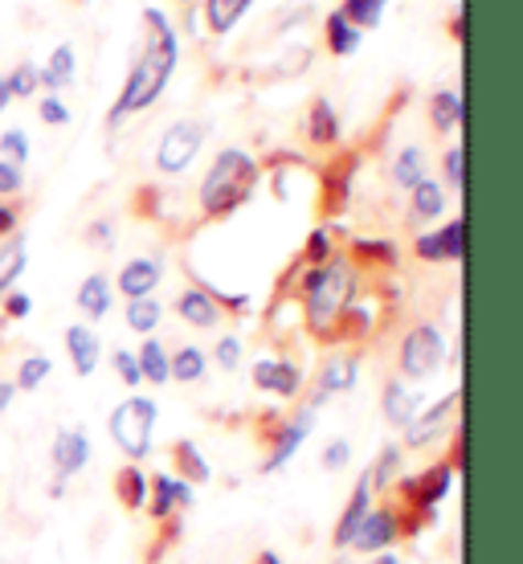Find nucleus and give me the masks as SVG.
I'll list each match as a JSON object with an SVG mask.
<instances>
[{
    "label": "nucleus",
    "mask_w": 523,
    "mask_h": 564,
    "mask_svg": "<svg viewBox=\"0 0 523 564\" xmlns=\"http://www.w3.org/2000/svg\"><path fill=\"white\" fill-rule=\"evenodd\" d=\"M164 324V303L160 299H128V327L135 336H152Z\"/></svg>",
    "instance_id": "nucleus-31"
},
{
    "label": "nucleus",
    "mask_w": 523,
    "mask_h": 564,
    "mask_svg": "<svg viewBox=\"0 0 523 564\" xmlns=\"http://www.w3.org/2000/svg\"><path fill=\"white\" fill-rule=\"evenodd\" d=\"M205 140H209V128L200 119H176L172 128H164V135L156 143V155H152L156 172L160 176H181V172H188L197 164Z\"/></svg>",
    "instance_id": "nucleus-5"
},
{
    "label": "nucleus",
    "mask_w": 523,
    "mask_h": 564,
    "mask_svg": "<svg viewBox=\"0 0 523 564\" xmlns=\"http://www.w3.org/2000/svg\"><path fill=\"white\" fill-rule=\"evenodd\" d=\"M462 115H467V107H462V90H434V99H429V123H434V131H454L462 128Z\"/></svg>",
    "instance_id": "nucleus-26"
},
{
    "label": "nucleus",
    "mask_w": 523,
    "mask_h": 564,
    "mask_svg": "<svg viewBox=\"0 0 523 564\" xmlns=\"http://www.w3.org/2000/svg\"><path fill=\"white\" fill-rule=\"evenodd\" d=\"M42 70V86L50 90V95H62L66 86L78 78V54H74L70 42L54 45V54H50V62L45 66H37Z\"/></svg>",
    "instance_id": "nucleus-21"
},
{
    "label": "nucleus",
    "mask_w": 523,
    "mask_h": 564,
    "mask_svg": "<svg viewBox=\"0 0 523 564\" xmlns=\"http://www.w3.org/2000/svg\"><path fill=\"white\" fill-rule=\"evenodd\" d=\"M50 372H54V360L45 352H33L25 356L21 365H17V389H42L45 381H50Z\"/></svg>",
    "instance_id": "nucleus-36"
},
{
    "label": "nucleus",
    "mask_w": 523,
    "mask_h": 564,
    "mask_svg": "<svg viewBox=\"0 0 523 564\" xmlns=\"http://www.w3.org/2000/svg\"><path fill=\"white\" fill-rule=\"evenodd\" d=\"M438 234H442L446 262H462V258H467V221H462V217H454V221H446Z\"/></svg>",
    "instance_id": "nucleus-40"
},
{
    "label": "nucleus",
    "mask_w": 523,
    "mask_h": 564,
    "mask_svg": "<svg viewBox=\"0 0 523 564\" xmlns=\"http://www.w3.org/2000/svg\"><path fill=\"white\" fill-rule=\"evenodd\" d=\"M176 315L188 327H197V332H209V327L221 324V307H217L209 286H188V291H181L176 295Z\"/></svg>",
    "instance_id": "nucleus-16"
},
{
    "label": "nucleus",
    "mask_w": 523,
    "mask_h": 564,
    "mask_svg": "<svg viewBox=\"0 0 523 564\" xmlns=\"http://www.w3.org/2000/svg\"><path fill=\"white\" fill-rule=\"evenodd\" d=\"M312 425H315V410H303L295 417V422H286V425H279L274 430V446H270V454H266V463H262V470L266 475H274V470H283L291 458L298 454V446L312 437Z\"/></svg>",
    "instance_id": "nucleus-9"
},
{
    "label": "nucleus",
    "mask_w": 523,
    "mask_h": 564,
    "mask_svg": "<svg viewBox=\"0 0 523 564\" xmlns=\"http://www.w3.org/2000/svg\"><path fill=\"white\" fill-rule=\"evenodd\" d=\"M250 4H254V0H205V4H200V13H205V25H209V33H217V37H229V33L238 29L241 17L250 13Z\"/></svg>",
    "instance_id": "nucleus-24"
},
{
    "label": "nucleus",
    "mask_w": 523,
    "mask_h": 564,
    "mask_svg": "<svg viewBox=\"0 0 523 564\" xmlns=\"http://www.w3.org/2000/svg\"><path fill=\"white\" fill-rule=\"evenodd\" d=\"M258 176H262V169H258V160L246 148H221V152L213 155L209 172H205V181L197 188L200 213L209 221L238 213L246 200L254 197Z\"/></svg>",
    "instance_id": "nucleus-3"
},
{
    "label": "nucleus",
    "mask_w": 523,
    "mask_h": 564,
    "mask_svg": "<svg viewBox=\"0 0 523 564\" xmlns=\"http://www.w3.org/2000/svg\"><path fill=\"white\" fill-rule=\"evenodd\" d=\"M111 282L123 299H152V291L164 282V262L160 258H131L119 267V279Z\"/></svg>",
    "instance_id": "nucleus-11"
},
{
    "label": "nucleus",
    "mask_w": 523,
    "mask_h": 564,
    "mask_svg": "<svg viewBox=\"0 0 523 564\" xmlns=\"http://www.w3.org/2000/svg\"><path fill=\"white\" fill-rule=\"evenodd\" d=\"M168 368H172V381L197 384V381H205V372H209V356L200 352L197 344H184V348L172 352Z\"/></svg>",
    "instance_id": "nucleus-30"
},
{
    "label": "nucleus",
    "mask_w": 523,
    "mask_h": 564,
    "mask_svg": "<svg viewBox=\"0 0 523 564\" xmlns=\"http://www.w3.org/2000/svg\"><path fill=\"white\" fill-rule=\"evenodd\" d=\"M324 45H327V54H336V57H348L356 54L360 45H364V33L348 21V17L340 13V9H331L324 21Z\"/></svg>",
    "instance_id": "nucleus-23"
},
{
    "label": "nucleus",
    "mask_w": 523,
    "mask_h": 564,
    "mask_svg": "<svg viewBox=\"0 0 523 564\" xmlns=\"http://www.w3.org/2000/svg\"><path fill=\"white\" fill-rule=\"evenodd\" d=\"M396 466H401V446H384L381 458H377V466L368 470V482H372V491H384V487H393V475H396Z\"/></svg>",
    "instance_id": "nucleus-38"
},
{
    "label": "nucleus",
    "mask_w": 523,
    "mask_h": 564,
    "mask_svg": "<svg viewBox=\"0 0 523 564\" xmlns=\"http://www.w3.org/2000/svg\"><path fill=\"white\" fill-rule=\"evenodd\" d=\"M25 188V169H17L9 160H0V197H17Z\"/></svg>",
    "instance_id": "nucleus-48"
},
{
    "label": "nucleus",
    "mask_w": 523,
    "mask_h": 564,
    "mask_svg": "<svg viewBox=\"0 0 523 564\" xmlns=\"http://www.w3.org/2000/svg\"><path fill=\"white\" fill-rule=\"evenodd\" d=\"M401 377L405 381H429L442 365H446V336L438 324H417L405 332L401 339V352H396Z\"/></svg>",
    "instance_id": "nucleus-6"
},
{
    "label": "nucleus",
    "mask_w": 523,
    "mask_h": 564,
    "mask_svg": "<svg viewBox=\"0 0 523 564\" xmlns=\"http://www.w3.org/2000/svg\"><path fill=\"white\" fill-rule=\"evenodd\" d=\"M241 352H246V348H241V336H233V332H229V336L217 339V348H213V365L226 368V372H233V368L241 365Z\"/></svg>",
    "instance_id": "nucleus-45"
},
{
    "label": "nucleus",
    "mask_w": 523,
    "mask_h": 564,
    "mask_svg": "<svg viewBox=\"0 0 523 564\" xmlns=\"http://www.w3.org/2000/svg\"><path fill=\"white\" fill-rule=\"evenodd\" d=\"M115 495H119V503L128 511H143L148 508V475L135 463H128L115 475Z\"/></svg>",
    "instance_id": "nucleus-28"
},
{
    "label": "nucleus",
    "mask_w": 523,
    "mask_h": 564,
    "mask_svg": "<svg viewBox=\"0 0 523 564\" xmlns=\"http://www.w3.org/2000/svg\"><path fill=\"white\" fill-rule=\"evenodd\" d=\"M454 487V466L450 463H438V466H429V470H422L417 479L405 482V495H410L417 508H425L429 516L438 511V503L450 495Z\"/></svg>",
    "instance_id": "nucleus-13"
},
{
    "label": "nucleus",
    "mask_w": 523,
    "mask_h": 564,
    "mask_svg": "<svg viewBox=\"0 0 523 564\" xmlns=\"http://www.w3.org/2000/svg\"><path fill=\"white\" fill-rule=\"evenodd\" d=\"M254 564H283V556H279V552H258V561Z\"/></svg>",
    "instance_id": "nucleus-56"
},
{
    "label": "nucleus",
    "mask_w": 523,
    "mask_h": 564,
    "mask_svg": "<svg viewBox=\"0 0 523 564\" xmlns=\"http://www.w3.org/2000/svg\"><path fill=\"white\" fill-rule=\"evenodd\" d=\"M0 160H9L17 169H25L29 164V135L21 128H9L0 131Z\"/></svg>",
    "instance_id": "nucleus-41"
},
{
    "label": "nucleus",
    "mask_w": 523,
    "mask_h": 564,
    "mask_svg": "<svg viewBox=\"0 0 523 564\" xmlns=\"http://www.w3.org/2000/svg\"><path fill=\"white\" fill-rule=\"evenodd\" d=\"M50 463H54L57 479H74L90 463V437L83 430H57L54 446H50Z\"/></svg>",
    "instance_id": "nucleus-12"
},
{
    "label": "nucleus",
    "mask_w": 523,
    "mask_h": 564,
    "mask_svg": "<svg viewBox=\"0 0 523 564\" xmlns=\"http://www.w3.org/2000/svg\"><path fill=\"white\" fill-rule=\"evenodd\" d=\"M410 209L417 221H438L442 213H446V184L434 181V176H425L422 184H413Z\"/></svg>",
    "instance_id": "nucleus-25"
},
{
    "label": "nucleus",
    "mask_w": 523,
    "mask_h": 564,
    "mask_svg": "<svg viewBox=\"0 0 523 564\" xmlns=\"http://www.w3.org/2000/svg\"><path fill=\"white\" fill-rule=\"evenodd\" d=\"M66 356H70V365L78 377H95V368H99V356H102V339L95 327L86 324H70L66 327Z\"/></svg>",
    "instance_id": "nucleus-17"
},
{
    "label": "nucleus",
    "mask_w": 523,
    "mask_h": 564,
    "mask_svg": "<svg viewBox=\"0 0 523 564\" xmlns=\"http://www.w3.org/2000/svg\"><path fill=\"white\" fill-rule=\"evenodd\" d=\"M368 511H372V482H368V470H364L360 482H356L352 499H348V508H344L340 520H336V532H331V544H336V549H352V536L360 532V523H364Z\"/></svg>",
    "instance_id": "nucleus-15"
},
{
    "label": "nucleus",
    "mask_w": 523,
    "mask_h": 564,
    "mask_svg": "<svg viewBox=\"0 0 523 564\" xmlns=\"http://www.w3.org/2000/svg\"><path fill=\"white\" fill-rule=\"evenodd\" d=\"M336 564H352V561H344V556H340V561H336Z\"/></svg>",
    "instance_id": "nucleus-57"
},
{
    "label": "nucleus",
    "mask_w": 523,
    "mask_h": 564,
    "mask_svg": "<svg viewBox=\"0 0 523 564\" xmlns=\"http://www.w3.org/2000/svg\"><path fill=\"white\" fill-rule=\"evenodd\" d=\"M176 463H181V475H184V482L193 487H205V482L213 479V466H209V458L193 446V442H176Z\"/></svg>",
    "instance_id": "nucleus-32"
},
{
    "label": "nucleus",
    "mask_w": 523,
    "mask_h": 564,
    "mask_svg": "<svg viewBox=\"0 0 523 564\" xmlns=\"http://www.w3.org/2000/svg\"><path fill=\"white\" fill-rule=\"evenodd\" d=\"M384 9H389V0H344L340 4V13L352 21L360 33L364 29H377L384 21Z\"/></svg>",
    "instance_id": "nucleus-35"
},
{
    "label": "nucleus",
    "mask_w": 523,
    "mask_h": 564,
    "mask_svg": "<svg viewBox=\"0 0 523 564\" xmlns=\"http://www.w3.org/2000/svg\"><path fill=\"white\" fill-rule=\"evenodd\" d=\"M352 254L364 262V267H396V241L389 238H356Z\"/></svg>",
    "instance_id": "nucleus-33"
},
{
    "label": "nucleus",
    "mask_w": 523,
    "mask_h": 564,
    "mask_svg": "<svg viewBox=\"0 0 523 564\" xmlns=\"http://www.w3.org/2000/svg\"><path fill=\"white\" fill-rule=\"evenodd\" d=\"M25 274V241L13 238L4 250H0V299L13 291V282Z\"/></svg>",
    "instance_id": "nucleus-34"
},
{
    "label": "nucleus",
    "mask_w": 523,
    "mask_h": 564,
    "mask_svg": "<svg viewBox=\"0 0 523 564\" xmlns=\"http://www.w3.org/2000/svg\"><path fill=\"white\" fill-rule=\"evenodd\" d=\"M13 397H17V384L13 381H0V413L13 405Z\"/></svg>",
    "instance_id": "nucleus-52"
},
{
    "label": "nucleus",
    "mask_w": 523,
    "mask_h": 564,
    "mask_svg": "<svg viewBox=\"0 0 523 564\" xmlns=\"http://www.w3.org/2000/svg\"><path fill=\"white\" fill-rule=\"evenodd\" d=\"M319 463H324V470H344V466L352 463V442L348 437H331L324 454H319Z\"/></svg>",
    "instance_id": "nucleus-46"
},
{
    "label": "nucleus",
    "mask_w": 523,
    "mask_h": 564,
    "mask_svg": "<svg viewBox=\"0 0 523 564\" xmlns=\"http://www.w3.org/2000/svg\"><path fill=\"white\" fill-rule=\"evenodd\" d=\"M13 107V90H9V78L0 74V111H9Z\"/></svg>",
    "instance_id": "nucleus-53"
},
{
    "label": "nucleus",
    "mask_w": 523,
    "mask_h": 564,
    "mask_svg": "<svg viewBox=\"0 0 523 564\" xmlns=\"http://www.w3.org/2000/svg\"><path fill=\"white\" fill-rule=\"evenodd\" d=\"M74 303H78V311H83L86 319H107L115 307V282L102 274V270H95V274H86L83 282H78V295H74Z\"/></svg>",
    "instance_id": "nucleus-19"
},
{
    "label": "nucleus",
    "mask_w": 523,
    "mask_h": 564,
    "mask_svg": "<svg viewBox=\"0 0 523 564\" xmlns=\"http://www.w3.org/2000/svg\"><path fill=\"white\" fill-rule=\"evenodd\" d=\"M356 267L348 258H327L324 267H312L303 274V286H298V295H303V319H307V332L315 336H331L336 324H340V315L356 303Z\"/></svg>",
    "instance_id": "nucleus-2"
},
{
    "label": "nucleus",
    "mask_w": 523,
    "mask_h": 564,
    "mask_svg": "<svg viewBox=\"0 0 523 564\" xmlns=\"http://www.w3.org/2000/svg\"><path fill=\"white\" fill-rule=\"evenodd\" d=\"M401 536V523L389 508H372L360 523V532L352 536V549L364 552V556H377V552H389Z\"/></svg>",
    "instance_id": "nucleus-10"
},
{
    "label": "nucleus",
    "mask_w": 523,
    "mask_h": 564,
    "mask_svg": "<svg viewBox=\"0 0 523 564\" xmlns=\"http://www.w3.org/2000/svg\"><path fill=\"white\" fill-rule=\"evenodd\" d=\"M413 254L422 258V262H446V250H442V234H438V229H429V234H417V241H413Z\"/></svg>",
    "instance_id": "nucleus-47"
},
{
    "label": "nucleus",
    "mask_w": 523,
    "mask_h": 564,
    "mask_svg": "<svg viewBox=\"0 0 523 564\" xmlns=\"http://www.w3.org/2000/svg\"><path fill=\"white\" fill-rule=\"evenodd\" d=\"M303 131H307V140H312L315 148H336L344 135L336 102L327 99V95H315L312 107H307V119H303Z\"/></svg>",
    "instance_id": "nucleus-14"
},
{
    "label": "nucleus",
    "mask_w": 523,
    "mask_h": 564,
    "mask_svg": "<svg viewBox=\"0 0 523 564\" xmlns=\"http://www.w3.org/2000/svg\"><path fill=\"white\" fill-rule=\"evenodd\" d=\"M37 115H42L45 128H66V123L74 119L62 95H42V99H37Z\"/></svg>",
    "instance_id": "nucleus-43"
},
{
    "label": "nucleus",
    "mask_w": 523,
    "mask_h": 564,
    "mask_svg": "<svg viewBox=\"0 0 523 564\" xmlns=\"http://www.w3.org/2000/svg\"><path fill=\"white\" fill-rule=\"evenodd\" d=\"M458 397H462V393H446L442 401H434L425 413H417V417L410 422V434H405V442H410V446H425V442H434V437L442 434V425L450 422Z\"/></svg>",
    "instance_id": "nucleus-20"
},
{
    "label": "nucleus",
    "mask_w": 523,
    "mask_h": 564,
    "mask_svg": "<svg viewBox=\"0 0 523 564\" xmlns=\"http://www.w3.org/2000/svg\"><path fill=\"white\" fill-rule=\"evenodd\" d=\"M442 176H446L450 188L462 193V184H467V152H462V143H458V148H446V155H442Z\"/></svg>",
    "instance_id": "nucleus-42"
},
{
    "label": "nucleus",
    "mask_w": 523,
    "mask_h": 564,
    "mask_svg": "<svg viewBox=\"0 0 523 564\" xmlns=\"http://www.w3.org/2000/svg\"><path fill=\"white\" fill-rule=\"evenodd\" d=\"M9 78V90H13V99H33L37 90H42V70L33 66V62H17L13 70L4 74Z\"/></svg>",
    "instance_id": "nucleus-37"
},
{
    "label": "nucleus",
    "mask_w": 523,
    "mask_h": 564,
    "mask_svg": "<svg viewBox=\"0 0 523 564\" xmlns=\"http://www.w3.org/2000/svg\"><path fill=\"white\" fill-rule=\"evenodd\" d=\"M0 307H4L9 319H25L29 311H33V295H25V291H9V295L0 299Z\"/></svg>",
    "instance_id": "nucleus-49"
},
{
    "label": "nucleus",
    "mask_w": 523,
    "mask_h": 564,
    "mask_svg": "<svg viewBox=\"0 0 523 564\" xmlns=\"http://www.w3.org/2000/svg\"><path fill=\"white\" fill-rule=\"evenodd\" d=\"M111 365H115V377L128 384V389H140V384H143V372H140V360H135V352H128V348H115Z\"/></svg>",
    "instance_id": "nucleus-44"
},
{
    "label": "nucleus",
    "mask_w": 523,
    "mask_h": 564,
    "mask_svg": "<svg viewBox=\"0 0 523 564\" xmlns=\"http://www.w3.org/2000/svg\"><path fill=\"white\" fill-rule=\"evenodd\" d=\"M393 184L396 188H405L410 193L413 184H422L425 181V148H417V143H405L401 152L393 155Z\"/></svg>",
    "instance_id": "nucleus-29"
},
{
    "label": "nucleus",
    "mask_w": 523,
    "mask_h": 564,
    "mask_svg": "<svg viewBox=\"0 0 523 564\" xmlns=\"http://www.w3.org/2000/svg\"><path fill=\"white\" fill-rule=\"evenodd\" d=\"M197 503V495L184 479L176 475H152L148 479V511H152V520L164 523L176 516V508H193Z\"/></svg>",
    "instance_id": "nucleus-7"
},
{
    "label": "nucleus",
    "mask_w": 523,
    "mask_h": 564,
    "mask_svg": "<svg viewBox=\"0 0 523 564\" xmlns=\"http://www.w3.org/2000/svg\"><path fill=\"white\" fill-rule=\"evenodd\" d=\"M156 417H160V410L152 397H128V401L115 405L111 437L131 463H143V458L152 454V442H156Z\"/></svg>",
    "instance_id": "nucleus-4"
},
{
    "label": "nucleus",
    "mask_w": 523,
    "mask_h": 564,
    "mask_svg": "<svg viewBox=\"0 0 523 564\" xmlns=\"http://www.w3.org/2000/svg\"><path fill=\"white\" fill-rule=\"evenodd\" d=\"M381 413L393 425H410L417 413H422V397L413 393L405 381H389L381 393Z\"/></svg>",
    "instance_id": "nucleus-22"
},
{
    "label": "nucleus",
    "mask_w": 523,
    "mask_h": 564,
    "mask_svg": "<svg viewBox=\"0 0 523 564\" xmlns=\"http://www.w3.org/2000/svg\"><path fill=\"white\" fill-rule=\"evenodd\" d=\"M368 564H405V561H401L396 552H377V556H372Z\"/></svg>",
    "instance_id": "nucleus-55"
},
{
    "label": "nucleus",
    "mask_w": 523,
    "mask_h": 564,
    "mask_svg": "<svg viewBox=\"0 0 523 564\" xmlns=\"http://www.w3.org/2000/svg\"><path fill=\"white\" fill-rule=\"evenodd\" d=\"M462 33H467V29H462V4H458V17H450V37L462 42Z\"/></svg>",
    "instance_id": "nucleus-54"
},
{
    "label": "nucleus",
    "mask_w": 523,
    "mask_h": 564,
    "mask_svg": "<svg viewBox=\"0 0 523 564\" xmlns=\"http://www.w3.org/2000/svg\"><path fill=\"white\" fill-rule=\"evenodd\" d=\"M17 221H21V213H17L13 205H4V200H0V238H13Z\"/></svg>",
    "instance_id": "nucleus-50"
},
{
    "label": "nucleus",
    "mask_w": 523,
    "mask_h": 564,
    "mask_svg": "<svg viewBox=\"0 0 523 564\" xmlns=\"http://www.w3.org/2000/svg\"><path fill=\"white\" fill-rule=\"evenodd\" d=\"M303 258H307L312 267H324L327 258H336V238H331V229H327V226H315L312 234H307Z\"/></svg>",
    "instance_id": "nucleus-39"
},
{
    "label": "nucleus",
    "mask_w": 523,
    "mask_h": 564,
    "mask_svg": "<svg viewBox=\"0 0 523 564\" xmlns=\"http://www.w3.org/2000/svg\"><path fill=\"white\" fill-rule=\"evenodd\" d=\"M90 241H102V246H115L111 221H95V226H90Z\"/></svg>",
    "instance_id": "nucleus-51"
},
{
    "label": "nucleus",
    "mask_w": 523,
    "mask_h": 564,
    "mask_svg": "<svg viewBox=\"0 0 523 564\" xmlns=\"http://www.w3.org/2000/svg\"><path fill=\"white\" fill-rule=\"evenodd\" d=\"M143 25H148V37L135 45V57L128 66V78L119 86V99H115L107 123H123L128 115L148 111L152 102L164 95V86L172 83L176 74V62H181V37H176V25L172 17L156 4L143 9Z\"/></svg>",
    "instance_id": "nucleus-1"
},
{
    "label": "nucleus",
    "mask_w": 523,
    "mask_h": 564,
    "mask_svg": "<svg viewBox=\"0 0 523 564\" xmlns=\"http://www.w3.org/2000/svg\"><path fill=\"white\" fill-rule=\"evenodd\" d=\"M356 384H360V360L348 352L327 356L324 368H319V397L315 401H324L331 393H352Z\"/></svg>",
    "instance_id": "nucleus-18"
},
{
    "label": "nucleus",
    "mask_w": 523,
    "mask_h": 564,
    "mask_svg": "<svg viewBox=\"0 0 523 564\" xmlns=\"http://www.w3.org/2000/svg\"><path fill=\"white\" fill-rule=\"evenodd\" d=\"M135 360H140V372H143V381L148 384H168L172 381V368H168L172 352L160 344L156 336L143 339V348L135 352Z\"/></svg>",
    "instance_id": "nucleus-27"
},
{
    "label": "nucleus",
    "mask_w": 523,
    "mask_h": 564,
    "mask_svg": "<svg viewBox=\"0 0 523 564\" xmlns=\"http://www.w3.org/2000/svg\"><path fill=\"white\" fill-rule=\"evenodd\" d=\"M250 381L262 389V393H274V397H298L303 389V368L295 360H274V356H262L254 368H250Z\"/></svg>",
    "instance_id": "nucleus-8"
}]
</instances>
